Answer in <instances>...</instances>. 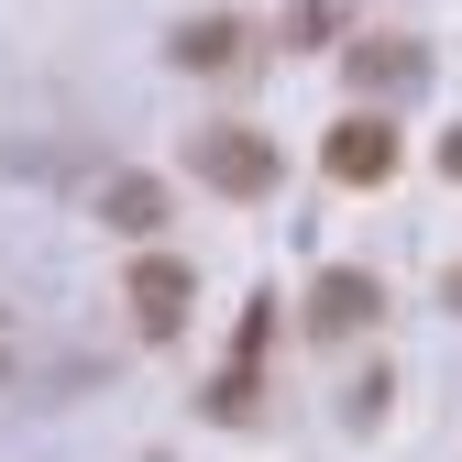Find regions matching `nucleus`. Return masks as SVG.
Masks as SVG:
<instances>
[{
	"instance_id": "6e6552de",
	"label": "nucleus",
	"mask_w": 462,
	"mask_h": 462,
	"mask_svg": "<svg viewBox=\"0 0 462 462\" xmlns=\"http://www.w3.org/2000/svg\"><path fill=\"white\" fill-rule=\"evenodd\" d=\"M0 374H12V330H0Z\"/></svg>"
},
{
	"instance_id": "f257e3e1",
	"label": "nucleus",
	"mask_w": 462,
	"mask_h": 462,
	"mask_svg": "<svg viewBox=\"0 0 462 462\" xmlns=\"http://www.w3.org/2000/svg\"><path fill=\"white\" fill-rule=\"evenodd\" d=\"M199 177H209L220 199H264V188L286 177V154H275L264 133H199Z\"/></svg>"
},
{
	"instance_id": "f03ea898",
	"label": "nucleus",
	"mask_w": 462,
	"mask_h": 462,
	"mask_svg": "<svg viewBox=\"0 0 462 462\" xmlns=\"http://www.w3.org/2000/svg\"><path fill=\"white\" fill-rule=\"evenodd\" d=\"M330 177H341V188H385V177H396V133L353 110V122L330 133Z\"/></svg>"
},
{
	"instance_id": "20e7f679",
	"label": "nucleus",
	"mask_w": 462,
	"mask_h": 462,
	"mask_svg": "<svg viewBox=\"0 0 462 462\" xmlns=\"http://www.w3.org/2000/svg\"><path fill=\"white\" fill-rule=\"evenodd\" d=\"M309 319H319V330H364V319H385V286L341 264V275H319V298H309Z\"/></svg>"
},
{
	"instance_id": "0eeeda50",
	"label": "nucleus",
	"mask_w": 462,
	"mask_h": 462,
	"mask_svg": "<svg viewBox=\"0 0 462 462\" xmlns=\"http://www.w3.org/2000/svg\"><path fill=\"white\" fill-rule=\"evenodd\" d=\"M440 177H451V188H462V133H451V143H440Z\"/></svg>"
},
{
	"instance_id": "7ed1b4c3",
	"label": "nucleus",
	"mask_w": 462,
	"mask_h": 462,
	"mask_svg": "<svg viewBox=\"0 0 462 462\" xmlns=\"http://www.w3.org/2000/svg\"><path fill=\"white\" fill-rule=\"evenodd\" d=\"M188 298H199V275H188L177 254H143V264H133V309H143V330H177Z\"/></svg>"
},
{
	"instance_id": "423d86ee",
	"label": "nucleus",
	"mask_w": 462,
	"mask_h": 462,
	"mask_svg": "<svg viewBox=\"0 0 462 462\" xmlns=\"http://www.w3.org/2000/svg\"><path fill=\"white\" fill-rule=\"evenodd\" d=\"M231 44H243V23H220V12H209V23L177 33V67H231Z\"/></svg>"
},
{
	"instance_id": "39448f33",
	"label": "nucleus",
	"mask_w": 462,
	"mask_h": 462,
	"mask_svg": "<svg viewBox=\"0 0 462 462\" xmlns=\"http://www.w3.org/2000/svg\"><path fill=\"white\" fill-rule=\"evenodd\" d=\"M99 209L122 220V231H165V188H154V177H110V188H99Z\"/></svg>"
}]
</instances>
